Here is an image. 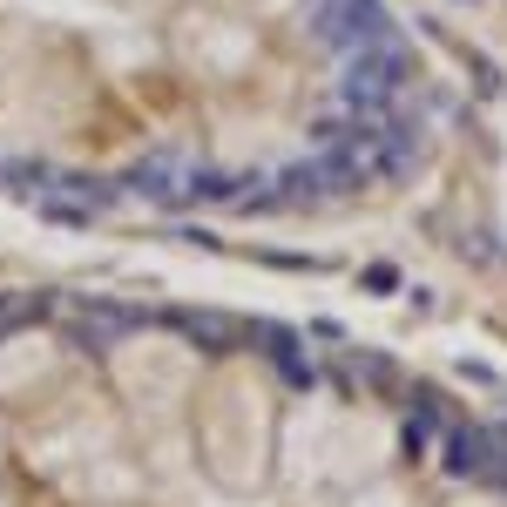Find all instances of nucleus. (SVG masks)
I'll list each match as a JSON object with an SVG mask.
<instances>
[{
	"instance_id": "obj_1",
	"label": "nucleus",
	"mask_w": 507,
	"mask_h": 507,
	"mask_svg": "<svg viewBox=\"0 0 507 507\" xmlns=\"http://www.w3.org/2000/svg\"><path fill=\"white\" fill-rule=\"evenodd\" d=\"M102 393L47 433L108 507H507V427L366 338L277 318H102Z\"/></svg>"
}]
</instances>
